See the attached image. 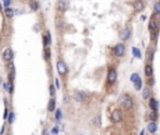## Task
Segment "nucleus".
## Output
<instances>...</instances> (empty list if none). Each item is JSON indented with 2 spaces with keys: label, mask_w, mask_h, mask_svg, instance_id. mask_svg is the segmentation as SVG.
<instances>
[{
  "label": "nucleus",
  "mask_w": 160,
  "mask_h": 135,
  "mask_svg": "<svg viewBox=\"0 0 160 135\" xmlns=\"http://www.w3.org/2000/svg\"><path fill=\"white\" fill-rule=\"evenodd\" d=\"M134 86H135V89H136V90H141V89H143V83H141V79L136 80V81L134 83Z\"/></svg>",
  "instance_id": "aec40b11"
},
{
  "label": "nucleus",
  "mask_w": 160,
  "mask_h": 135,
  "mask_svg": "<svg viewBox=\"0 0 160 135\" xmlns=\"http://www.w3.org/2000/svg\"><path fill=\"white\" fill-rule=\"evenodd\" d=\"M4 1V8H9V5H10V0H3Z\"/></svg>",
  "instance_id": "c85d7f7f"
},
{
  "label": "nucleus",
  "mask_w": 160,
  "mask_h": 135,
  "mask_svg": "<svg viewBox=\"0 0 160 135\" xmlns=\"http://www.w3.org/2000/svg\"><path fill=\"white\" fill-rule=\"evenodd\" d=\"M149 118H150L151 121H156V119H158V114H156V111H153V110H151V113L149 114Z\"/></svg>",
  "instance_id": "b1692460"
},
{
  "label": "nucleus",
  "mask_w": 160,
  "mask_h": 135,
  "mask_svg": "<svg viewBox=\"0 0 160 135\" xmlns=\"http://www.w3.org/2000/svg\"><path fill=\"white\" fill-rule=\"evenodd\" d=\"M119 103H120V105L123 106V108H125V109H131L133 108V105H134V103H133V99H131V96L129 95V94H123L121 96H120V99H119Z\"/></svg>",
  "instance_id": "f257e3e1"
},
{
  "label": "nucleus",
  "mask_w": 160,
  "mask_h": 135,
  "mask_svg": "<svg viewBox=\"0 0 160 135\" xmlns=\"http://www.w3.org/2000/svg\"><path fill=\"white\" fill-rule=\"evenodd\" d=\"M55 93H56L55 86H54V85H50V86H49V94H50V96L54 98V96H55Z\"/></svg>",
  "instance_id": "5701e85b"
},
{
  "label": "nucleus",
  "mask_w": 160,
  "mask_h": 135,
  "mask_svg": "<svg viewBox=\"0 0 160 135\" xmlns=\"http://www.w3.org/2000/svg\"><path fill=\"white\" fill-rule=\"evenodd\" d=\"M111 120H113L114 123H120V121L123 120V113H121V110L115 109V110L113 111V114H111Z\"/></svg>",
  "instance_id": "6e6552de"
},
{
  "label": "nucleus",
  "mask_w": 160,
  "mask_h": 135,
  "mask_svg": "<svg viewBox=\"0 0 160 135\" xmlns=\"http://www.w3.org/2000/svg\"><path fill=\"white\" fill-rule=\"evenodd\" d=\"M8 115H9V113H8V108H5V110H4V115H3V119H4V120H6V119H8Z\"/></svg>",
  "instance_id": "cd10ccee"
},
{
  "label": "nucleus",
  "mask_w": 160,
  "mask_h": 135,
  "mask_svg": "<svg viewBox=\"0 0 160 135\" xmlns=\"http://www.w3.org/2000/svg\"><path fill=\"white\" fill-rule=\"evenodd\" d=\"M70 6V0H58V4H56V8L59 11L64 13L66 11Z\"/></svg>",
  "instance_id": "7ed1b4c3"
},
{
  "label": "nucleus",
  "mask_w": 160,
  "mask_h": 135,
  "mask_svg": "<svg viewBox=\"0 0 160 135\" xmlns=\"http://www.w3.org/2000/svg\"><path fill=\"white\" fill-rule=\"evenodd\" d=\"M14 119H15V114H14V113H10L9 115H8V119H6V120H8L9 124H13V123H14Z\"/></svg>",
  "instance_id": "393cba45"
},
{
  "label": "nucleus",
  "mask_w": 160,
  "mask_h": 135,
  "mask_svg": "<svg viewBox=\"0 0 160 135\" xmlns=\"http://www.w3.org/2000/svg\"><path fill=\"white\" fill-rule=\"evenodd\" d=\"M133 55L138 59H140L141 58V53H140V50L138 49V48H133Z\"/></svg>",
  "instance_id": "4be33fe9"
},
{
  "label": "nucleus",
  "mask_w": 160,
  "mask_h": 135,
  "mask_svg": "<svg viewBox=\"0 0 160 135\" xmlns=\"http://www.w3.org/2000/svg\"><path fill=\"white\" fill-rule=\"evenodd\" d=\"M149 84L153 85V84H154V80H153V79H150V80H149Z\"/></svg>",
  "instance_id": "7c9ffc66"
},
{
  "label": "nucleus",
  "mask_w": 160,
  "mask_h": 135,
  "mask_svg": "<svg viewBox=\"0 0 160 135\" xmlns=\"http://www.w3.org/2000/svg\"><path fill=\"white\" fill-rule=\"evenodd\" d=\"M139 79H140V76H139V74H138V73H133L131 76H130V80H131L133 83H135L136 80H139Z\"/></svg>",
  "instance_id": "a878e982"
},
{
  "label": "nucleus",
  "mask_w": 160,
  "mask_h": 135,
  "mask_svg": "<svg viewBox=\"0 0 160 135\" xmlns=\"http://www.w3.org/2000/svg\"><path fill=\"white\" fill-rule=\"evenodd\" d=\"M61 116H63L61 110H60V109H56V111H55V118H56V120H60Z\"/></svg>",
  "instance_id": "bb28decb"
},
{
  "label": "nucleus",
  "mask_w": 160,
  "mask_h": 135,
  "mask_svg": "<svg viewBox=\"0 0 160 135\" xmlns=\"http://www.w3.org/2000/svg\"><path fill=\"white\" fill-rule=\"evenodd\" d=\"M153 65L151 64H146L145 68H144V73H145V75L149 76V78H151L153 76Z\"/></svg>",
  "instance_id": "dca6fc26"
},
{
  "label": "nucleus",
  "mask_w": 160,
  "mask_h": 135,
  "mask_svg": "<svg viewBox=\"0 0 160 135\" xmlns=\"http://www.w3.org/2000/svg\"><path fill=\"white\" fill-rule=\"evenodd\" d=\"M29 8L31 10H34V11H36V10L40 9V4L38 0H29Z\"/></svg>",
  "instance_id": "4468645a"
},
{
  "label": "nucleus",
  "mask_w": 160,
  "mask_h": 135,
  "mask_svg": "<svg viewBox=\"0 0 160 135\" xmlns=\"http://www.w3.org/2000/svg\"><path fill=\"white\" fill-rule=\"evenodd\" d=\"M0 84H1V76H0Z\"/></svg>",
  "instance_id": "72a5a7b5"
},
{
  "label": "nucleus",
  "mask_w": 160,
  "mask_h": 135,
  "mask_svg": "<svg viewBox=\"0 0 160 135\" xmlns=\"http://www.w3.org/2000/svg\"><path fill=\"white\" fill-rule=\"evenodd\" d=\"M43 44H44V46H49L51 44V35L49 30H46L44 35H43Z\"/></svg>",
  "instance_id": "9d476101"
},
{
  "label": "nucleus",
  "mask_w": 160,
  "mask_h": 135,
  "mask_svg": "<svg viewBox=\"0 0 160 135\" xmlns=\"http://www.w3.org/2000/svg\"><path fill=\"white\" fill-rule=\"evenodd\" d=\"M140 135H144V130H143V131H141V133H140Z\"/></svg>",
  "instance_id": "473e14b6"
},
{
  "label": "nucleus",
  "mask_w": 160,
  "mask_h": 135,
  "mask_svg": "<svg viewBox=\"0 0 160 135\" xmlns=\"http://www.w3.org/2000/svg\"><path fill=\"white\" fill-rule=\"evenodd\" d=\"M44 56L46 60H50V48L49 46H44Z\"/></svg>",
  "instance_id": "412c9836"
},
{
  "label": "nucleus",
  "mask_w": 160,
  "mask_h": 135,
  "mask_svg": "<svg viewBox=\"0 0 160 135\" xmlns=\"http://www.w3.org/2000/svg\"><path fill=\"white\" fill-rule=\"evenodd\" d=\"M14 15H15V11H14L11 8H5V16H6L8 19H11Z\"/></svg>",
  "instance_id": "a211bd4d"
},
{
  "label": "nucleus",
  "mask_w": 160,
  "mask_h": 135,
  "mask_svg": "<svg viewBox=\"0 0 160 135\" xmlns=\"http://www.w3.org/2000/svg\"><path fill=\"white\" fill-rule=\"evenodd\" d=\"M0 10H1V5H0Z\"/></svg>",
  "instance_id": "f704fd0d"
},
{
  "label": "nucleus",
  "mask_w": 160,
  "mask_h": 135,
  "mask_svg": "<svg viewBox=\"0 0 160 135\" xmlns=\"http://www.w3.org/2000/svg\"><path fill=\"white\" fill-rule=\"evenodd\" d=\"M56 70H58V73H59V75H65L66 71H68V66H66V64H65V61L59 60L58 64H56Z\"/></svg>",
  "instance_id": "423d86ee"
},
{
  "label": "nucleus",
  "mask_w": 160,
  "mask_h": 135,
  "mask_svg": "<svg viewBox=\"0 0 160 135\" xmlns=\"http://www.w3.org/2000/svg\"><path fill=\"white\" fill-rule=\"evenodd\" d=\"M64 103H68V96H64Z\"/></svg>",
  "instance_id": "2f4dec72"
},
{
  "label": "nucleus",
  "mask_w": 160,
  "mask_h": 135,
  "mask_svg": "<svg viewBox=\"0 0 160 135\" xmlns=\"http://www.w3.org/2000/svg\"><path fill=\"white\" fill-rule=\"evenodd\" d=\"M158 130V125H156V121H150L148 124V131L150 134H155Z\"/></svg>",
  "instance_id": "ddd939ff"
},
{
  "label": "nucleus",
  "mask_w": 160,
  "mask_h": 135,
  "mask_svg": "<svg viewBox=\"0 0 160 135\" xmlns=\"http://www.w3.org/2000/svg\"><path fill=\"white\" fill-rule=\"evenodd\" d=\"M130 35H131V31H130L129 28H123L119 31V39L125 40V41L130 39Z\"/></svg>",
  "instance_id": "0eeeda50"
},
{
  "label": "nucleus",
  "mask_w": 160,
  "mask_h": 135,
  "mask_svg": "<svg viewBox=\"0 0 160 135\" xmlns=\"http://www.w3.org/2000/svg\"><path fill=\"white\" fill-rule=\"evenodd\" d=\"M116 78H118V71H116V69H109L108 70V81L110 83V84H113V83L116 81Z\"/></svg>",
  "instance_id": "1a4fd4ad"
},
{
  "label": "nucleus",
  "mask_w": 160,
  "mask_h": 135,
  "mask_svg": "<svg viewBox=\"0 0 160 135\" xmlns=\"http://www.w3.org/2000/svg\"><path fill=\"white\" fill-rule=\"evenodd\" d=\"M149 108L153 111H156L159 109V103L155 98H150V100H149Z\"/></svg>",
  "instance_id": "9b49d317"
},
{
  "label": "nucleus",
  "mask_w": 160,
  "mask_h": 135,
  "mask_svg": "<svg viewBox=\"0 0 160 135\" xmlns=\"http://www.w3.org/2000/svg\"><path fill=\"white\" fill-rule=\"evenodd\" d=\"M55 106H56V100H55V98H51L48 103V111H50V113L54 111Z\"/></svg>",
  "instance_id": "2eb2a0df"
},
{
  "label": "nucleus",
  "mask_w": 160,
  "mask_h": 135,
  "mask_svg": "<svg viewBox=\"0 0 160 135\" xmlns=\"http://www.w3.org/2000/svg\"><path fill=\"white\" fill-rule=\"evenodd\" d=\"M13 58H14V53L11 48H6L4 51H3V59L5 63H9V61H13Z\"/></svg>",
  "instance_id": "39448f33"
},
{
  "label": "nucleus",
  "mask_w": 160,
  "mask_h": 135,
  "mask_svg": "<svg viewBox=\"0 0 160 135\" xmlns=\"http://www.w3.org/2000/svg\"><path fill=\"white\" fill-rule=\"evenodd\" d=\"M134 9H135V11H141V10L144 9V3L141 1V0L135 1L134 3Z\"/></svg>",
  "instance_id": "f3484780"
},
{
  "label": "nucleus",
  "mask_w": 160,
  "mask_h": 135,
  "mask_svg": "<svg viewBox=\"0 0 160 135\" xmlns=\"http://www.w3.org/2000/svg\"><path fill=\"white\" fill-rule=\"evenodd\" d=\"M141 96H143L144 100L150 99V96H151V89H150V86H145V88L143 89V91H141Z\"/></svg>",
  "instance_id": "f8f14e48"
},
{
  "label": "nucleus",
  "mask_w": 160,
  "mask_h": 135,
  "mask_svg": "<svg viewBox=\"0 0 160 135\" xmlns=\"http://www.w3.org/2000/svg\"><path fill=\"white\" fill-rule=\"evenodd\" d=\"M74 99L78 103H84L86 100V93L83 90H75L74 91Z\"/></svg>",
  "instance_id": "20e7f679"
},
{
  "label": "nucleus",
  "mask_w": 160,
  "mask_h": 135,
  "mask_svg": "<svg viewBox=\"0 0 160 135\" xmlns=\"http://www.w3.org/2000/svg\"><path fill=\"white\" fill-rule=\"evenodd\" d=\"M154 14L155 15L160 14V0H156L155 4H154Z\"/></svg>",
  "instance_id": "6ab92c4d"
},
{
  "label": "nucleus",
  "mask_w": 160,
  "mask_h": 135,
  "mask_svg": "<svg viewBox=\"0 0 160 135\" xmlns=\"http://www.w3.org/2000/svg\"><path fill=\"white\" fill-rule=\"evenodd\" d=\"M58 131H59V129H58L56 126H55L54 129H53V130H51V133H53V134H58Z\"/></svg>",
  "instance_id": "c756f323"
},
{
  "label": "nucleus",
  "mask_w": 160,
  "mask_h": 135,
  "mask_svg": "<svg viewBox=\"0 0 160 135\" xmlns=\"http://www.w3.org/2000/svg\"><path fill=\"white\" fill-rule=\"evenodd\" d=\"M113 53H114V55H115V56H118V58L123 56V55L125 54V45H124L123 43H119V44H116V45L114 46V50H113Z\"/></svg>",
  "instance_id": "f03ea898"
}]
</instances>
